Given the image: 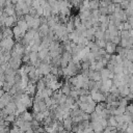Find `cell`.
Listing matches in <instances>:
<instances>
[{
    "label": "cell",
    "instance_id": "1",
    "mask_svg": "<svg viewBox=\"0 0 133 133\" xmlns=\"http://www.w3.org/2000/svg\"><path fill=\"white\" fill-rule=\"evenodd\" d=\"M17 26L20 28V30H21L23 33H25L26 30L28 29V25H27V23H26V21H25L24 19H19V20H17Z\"/></svg>",
    "mask_w": 133,
    "mask_h": 133
},
{
    "label": "cell",
    "instance_id": "2",
    "mask_svg": "<svg viewBox=\"0 0 133 133\" xmlns=\"http://www.w3.org/2000/svg\"><path fill=\"white\" fill-rule=\"evenodd\" d=\"M105 48H106L105 52H106V53H108L109 55H110V54H112V53H114V52L116 51V45H114V44H113V43H111V42H106Z\"/></svg>",
    "mask_w": 133,
    "mask_h": 133
},
{
    "label": "cell",
    "instance_id": "3",
    "mask_svg": "<svg viewBox=\"0 0 133 133\" xmlns=\"http://www.w3.org/2000/svg\"><path fill=\"white\" fill-rule=\"evenodd\" d=\"M15 22H17L16 15H15V16H8V17H6V18L4 19V21H3V24H4L7 28H9L10 26H12V24H14Z\"/></svg>",
    "mask_w": 133,
    "mask_h": 133
},
{
    "label": "cell",
    "instance_id": "4",
    "mask_svg": "<svg viewBox=\"0 0 133 133\" xmlns=\"http://www.w3.org/2000/svg\"><path fill=\"white\" fill-rule=\"evenodd\" d=\"M100 1L99 0H89L88 1V8L89 10H96L99 8Z\"/></svg>",
    "mask_w": 133,
    "mask_h": 133
},
{
    "label": "cell",
    "instance_id": "5",
    "mask_svg": "<svg viewBox=\"0 0 133 133\" xmlns=\"http://www.w3.org/2000/svg\"><path fill=\"white\" fill-rule=\"evenodd\" d=\"M70 91H71V87H70V85H69V84H64V85H61V89H60V92H61L62 95H64V96H69Z\"/></svg>",
    "mask_w": 133,
    "mask_h": 133
},
{
    "label": "cell",
    "instance_id": "6",
    "mask_svg": "<svg viewBox=\"0 0 133 133\" xmlns=\"http://www.w3.org/2000/svg\"><path fill=\"white\" fill-rule=\"evenodd\" d=\"M10 133H23V131L19 127H15L14 129L10 130Z\"/></svg>",
    "mask_w": 133,
    "mask_h": 133
},
{
    "label": "cell",
    "instance_id": "7",
    "mask_svg": "<svg viewBox=\"0 0 133 133\" xmlns=\"http://www.w3.org/2000/svg\"><path fill=\"white\" fill-rule=\"evenodd\" d=\"M82 1L83 0H73V4L74 5H79V4H81Z\"/></svg>",
    "mask_w": 133,
    "mask_h": 133
},
{
    "label": "cell",
    "instance_id": "8",
    "mask_svg": "<svg viewBox=\"0 0 133 133\" xmlns=\"http://www.w3.org/2000/svg\"><path fill=\"white\" fill-rule=\"evenodd\" d=\"M10 2H11V3L14 4V5H15V4H17V2H18V0H10Z\"/></svg>",
    "mask_w": 133,
    "mask_h": 133
},
{
    "label": "cell",
    "instance_id": "9",
    "mask_svg": "<svg viewBox=\"0 0 133 133\" xmlns=\"http://www.w3.org/2000/svg\"><path fill=\"white\" fill-rule=\"evenodd\" d=\"M128 1H130V2H131V0H128Z\"/></svg>",
    "mask_w": 133,
    "mask_h": 133
}]
</instances>
